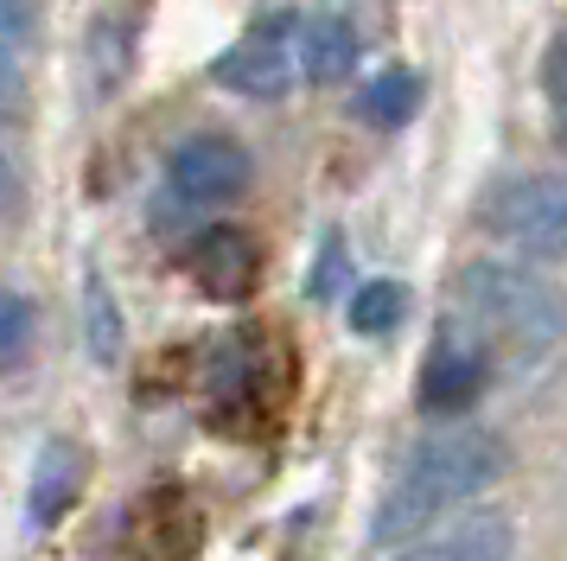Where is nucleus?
I'll use <instances>...</instances> for the list:
<instances>
[{
	"label": "nucleus",
	"mask_w": 567,
	"mask_h": 561,
	"mask_svg": "<svg viewBox=\"0 0 567 561\" xmlns=\"http://www.w3.org/2000/svg\"><path fill=\"white\" fill-rule=\"evenodd\" d=\"M440 326L478 345L491 370H529L567 338V300L516 262H472L453 280V306Z\"/></svg>",
	"instance_id": "obj_1"
},
{
	"label": "nucleus",
	"mask_w": 567,
	"mask_h": 561,
	"mask_svg": "<svg viewBox=\"0 0 567 561\" xmlns=\"http://www.w3.org/2000/svg\"><path fill=\"white\" fill-rule=\"evenodd\" d=\"M497 472H504V440L491 428L453 421V428L427 434L409 453L402 479L389 484L383 504H377V542H409V536H421L446 510L472 504L485 484H497Z\"/></svg>",
	"instance_id": "obj_2"
},
{
	"label": "nucleus",
	"mask_w": 567,
	"mask_h": 561,
	"mask_svg": "<svg viewBox=\"0 0 567 561\" xmlns=\"http://www.w3.org/2000/svg\"><path fill=\"white\" fill-rule=\"evenodd\" d=\"M485 224L497 243H511L523 255L561 262L567 255V173H523L491 198Z\"/></svg>",
	"instance_id": "obj_3"
},
{
	"label": "nucleus",
	"mask_w": 567,
	"mask_h": 561,
	"mask_svg": "<svg viewBox=\"0 0 567 561\" xmlns=\"http://www.w3.org/2000/svg\"><path fill=\"white\" fill-rule=\"evenodd\" d=\"M210 76H217L224 90H236V96H249V102L287 96V90L307 76L300 71V13H268V20H256L224 58H217Z\"/></svg>",
	"instance_id": "obj_4"
},
{
	"label": "nucleus",
	"mask_w": 567,
	"mask_h": 561,
	"mask_svg": "<svg viewBox=\"0 0 567 561\" xmlns=\"http://www.w3.org/2000/svg\"><path fill=\"white\" fill-rule=\"evenodd\" d=\"M166 185L185 204H230L249 192V153L230 134H192L166 160Z\"/></svg>",
	"instance_id": "obj_5"
},
{
	"label": "nucleus",
	"mask_w": 567,
	"mask_h": 561,
	"mask_svg": "<svg viewBox=\"0 0 567 561\" xmlns=\"http://www.w3.org/2000/svg\"><path fill=\"white\" fill-rule=\"evenodd\" d=\"M185 268H192V280L205 287L210 300H249L256 280H261V249L243 224H210L205 236L192 243Z\"/></svg>",
	"instance_id": "obj_6"
},
{
	"label": "nucleus",
	"mask_w": 567,
	"mask_h": 561,
	"mask_svg": "<svg viewBox=\"0 0 567 561\" xmlns=\"http://www.w3.org/2000/svg\"><path fill=\"white\" fill-rule=\"evenodd\" d=\"M485 382H491L485 351L465 345L453 326H440L434 351L421 364V408H427V415H460V408H472L485 396Z\"/></svg>",
	"instance_id": "obj_7"
},
{
	"label": "nucleus",
	"mask_w": 567,
	"mask_h": 561,
	"mask_svg": "<svg viewBox=\"0 0 567 561\" xmlns=\"http://www.w3.org/2000/svg\"><path fill=\"white\" fill-rule=\"evenodd\" d=\"M351 64H358V26L332 7L300 13V71H307V83H338V76H351Z\"/></svg>",
	"instance_id": "obj_8"
},
{
	"label": "nucleus",
	"mask_w": 567,
	"mask_h": 561,
	"mask_svg": "<svg viewBox=\"0 0 567 561\" xmlns=\"http://www.w3.org/2000/svg\"><path fill=\"white\" fill-rule=\"evenodd\" d=\"M402 561H516V536L504 517H460L453 530H440L434 542H414Z\"/></svg>",
	"instance_id": "obj_9"
},
{
	"label": "nucleus",
	"mask_w": 567,
	"mask_h": 561,
	"mask_svg": "<svg viewBox=\"0 0 567 561\" xmlns=\"http://www.w3.org/2000/svg\"><path fill=\"white\" fill-rule=\"evenodd\" d=\"M421 96H427L421 71H409V64H389V71H377V76L358 90V115H363L370 128H402V122H414Z\"/></svg>",
	"instance_id": "obj_10"
},
{
	"label": "nucleus",
	"mask_w": 567,
	"mask_h": 561,
	"mask_svg": "<svg viewBox=\"0 0 567 561\" xmlns=\"http://www.w3.org/2000/svg\"><path fill=\"white\" fill-rule=\"evenodd\" d=\"M78 484H83V453L71 440H52V447L39 453V472H32V523L64 517V504L78 498Z\"/></svg>",
	"instance_id": "obj_11"
},
{
	"label": "nucleus",
	"mask_w": 567,
	"mask_h": 561,
	"mask_svg": "<svg viewBox=\"0 0 567 561\" xmlns=\"http://www.w3.org/2000/svg\"><path fill=\"white\" fill-rule=\"evenodd\" d=\"M402 313H409V287L402 280H363L358 294H351V326L370 332V338L402 326Z\"/></svg>",
	"instance_id": "obj_12"
},
{
	"label": "nucleus",
	"mask_w": 567,
	"mask_h": 561,
	"mask_svg": "<svg viewBox=\"0 0 567 561\" xmlns=\"http://www.w3.org/2000/svg\"><path fill=\"white\" fill-rule=\"evenodd\" d=\"M32 351V306L0 287V370H13Z\"/></svg>",
	"instance_id": "obj_13"
},
{
	"label": "nucleus",
	"mask_w": 567,
	"mask_h": 561,
	"mask_svg": "<svg viewBox=\"0 0 567 561\" xmlns=\"http://www.w3.org/2000/svg\"><path fill=\"white\" fill-rule=\"evenodd\" d=\"M27 115V71L13 58V39H0V122H20Z\"/></svg>",
	"instance_id": "obj_14"
},
{
	"label": "nucleus",
	"mask_w": 567,
	"mask_h": 561,
	"mask_svg": "<svg viewBox=\"0 0 567 561\" xmlns=\"http://www.w3.org/2000/svg\"><path fill=\"white\" fill-rule=\"evenodd\" d=\"M90 345H96V357H115V351H122V326H115L109 287H96V280H90Z\"/></svg>",
	"instance_id": "obj_15"
},
{
	"label": "nucleus",
	"mask_w": 567,
	"mask_h": 561,
	"mask_svg": "<svg viewBox=\"0 0 567 561\" xmlns=\"http://www.w3.org/2000/svg\"><path fill=\"white\" fill-rule=\"evenodd\" d=\"M542 83H548V102H555V128L567 134V39H555V45H548Z\"/></svg>",
	"instance_id": "obj_16"
},
{
	"label": "nucleus",
	"mask_w": 567,
	"mask_h": 561,
	"mask_svg": "<svg viewBox=\"0 0 567 561\" xmlns=\"http://www.w3.org/2000/svg\"><path fill=\"white\" fill-rule=\"evenodd\" d=\"M39 32V0H0V39H32Z\"/></svg>",
	"instance_id": "obj_17"
},
{
	"label": "nucleus",
	"mask_w": 567,
	"mask_h": 561,
	"mask_svg": "<svg viewBox=\"0 0 567 561\" xmlns=\"http://www.w3.org/2000/svg\"><path fill=\"white\" fill-rule=\"evenodd\" d=\"M13 198H20V173H13V160L0 153V211H7Z\"/></svg>",
	"instance_id": "obj_18"
}]
</instances>
